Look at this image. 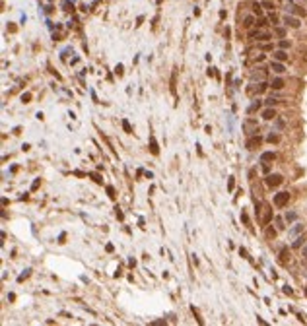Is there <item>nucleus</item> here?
I'll return each mask as SVG.
<instances>
[{"label":"nucleus","mask_w":307,"mask_h":326,"mask_svg":"<svg viewBox=\"0 0 307 326\" xmlns=\"http://www.w3.org/2000/svg\"><path fill=\"white\" fill-rule=\"evenodd\" d=\"M259 208H261V210H257V212H259V221H261L262 225H268L270 219H272V208H270L268 204H261Z\"/></svg>","instance_id":"f257e3e1"},{"label":"nucleus","mask_w":307,"mask_h":326,"mask_svg":"<svg viewBox=\"0 0 307 326\" xmlns=\"http://www.w3.org/2000/svg\"><path fill=\"white\" fill-rule=\"evenodd\" d=\"M243 130H245V134L253 136L259 130V124H257V121H253V118H247V121H243Z\"/></svg>","instance_id":"f03ea898"},{"label":"nucleus","mask_w":307,"mask_h":326,"mask_svg":"<svg viewBox=\"0 0 307 326\" xmlns=\"http://www.w3.org/2000/svg\"><path fill=\"white\" fill-rule=\"evenodd\" d=\"M288 202H290V192H278V194L274 196V206L276 208H284Z\"/></svg>","instance_id":"7ed1b4c3"},{"label":"nucleus","mask_w":307,"mask_h":326,"mask_svg":"<svg viewBox=\"0 0 307 326\" xmlns=\"http://www.w3.org/2000/svg\"><path fill=\"white\" fill-rule=\"evenodd\" d=\"M266 88H268V84H266V82H259V84L257 85H249V88H247V93H249V95H259V93H262V91H266Z\"/></svg>","instance_id":"20e7f679"},{"label":"nucleus","mask_w":307,"mask_h":326,"mask_svg":"<svg viewBox=\"0 0 307 326\" xmlns=\"http://www.w3.org/2000/svg\"><path fill=\"white\" fill-rule=\"evenodd\" d=\"M261 144H262V138H261L259 134H253L251 138L247 140V144H245V146H247V149H257Z\"/></svg>","instance_id":"39448f33"},{"label":"nucleus","mask_w":307,"mask_h":326,"mask_svg":"<svg viewBox=\"0 0 307 326\" xmlns=\"http://www.w3.org/2000/svg\"><path fill=\"white\" fill-rule=\"evenodd\" d=\"M266 74H268V72H266L264 68H255L251 72V80H253V82H255V80H257V82H264Z\"/></svg>","instance_id":"423d86ee"},{"label":"nucleus","mask_w":307,"mask_h":326,"mask_svg":"<svg viewBox=\"0 0 307 326\" xmlns=\"http://www.w3.org/2000/svg\"><path fill=\"white\" fill-rule=\"evenodd\" d=\"M266 185L270 186V188H272V186H278V185H282V181H284V179H282V175H266Z\"/></svg>","instance_id":"0eeeda50"},{"label":"nucleus","mask_w":307,"mask_h":326,"mask_svg":"<svg viewBox=\"0 0 307 326\" xmlns=\"http://www.w3.org/2000/svg\"><path fill=\"white\" fill-rule=\"evenodd\" d=\"M270 70L272 72H276V74H284L286 72V68H284V64L280 60H274V62H270Z\"/></svg>","instance_id":"6e6552de"},{"label":"nucleus","mask_w":307,"mask_h":326,"mask_svg":"<svg viewBox=\"0 0 307 326\" xmlns=\"http://www.w3.org/2000/svg\"><path fill=\"white\" fill-rule=\"evenodd\" d=\"M284 22H286V25H290V27H299V25H301V22H299L298 18H292V16H288V14L284 16Z\"/></svg>","instance_id":"1a4fd4ad"},{"label":"nucleus","mask_w":307,"mask_h":326,"mask_svg":"<svg viewBox=\"0 0 307 326\" xmlns=\"http://www.w3.org/2000/svg\"><path fill=\"white\" fill-rule=\"evenodd\" d=\"M251 37L253 39H261V41H268L270 33H266V31H251Z\"/></svg>","instance_id":"9d476101"},{"label":"nucleus","mask_w":307,"mask_h":326,"mask_svg":"<svg viewBox=\"0 0 307 326\" xmlns=\"http://www.w3.org/2000/svg\"><path fill=\"white\" fill-rule=\"evenodd\" d=\"M262 118H264V121H274V118H276V111L272 107L264 109V111H262Z\"/></svg>","instance_id":"9b49d317"},{"label":"nucleus","mask_w":307,"mask_h":326,"mask_svg":"<svg viewBox=\"0 0 307 326\" xmlns=\"http://www.w3.org/2000/svg\"><path fill=\"white\" fill-rule=\"evenodd\" d=\"M276 159V154L274 152H264V154L261 155V161L262 163H270V161H274Z\"/></svg>","instance_id":"f8f14e48"},{"label":"nucleus","mask_w":307,"mask_h":326,"mask_svg":"<svg viewBox=\"0 0 307 326\" xmlns=\"http://www.w3.org/2000/svg\"><path fill=\"white\" fill-rule=\"evenodd\" d=\"M286 58H288V52L284 51V49H280V51L274 52V60H280V62H284Z\"/></svg>","instance_id":"ddd939ff"},{"label":"nucleus","mask_w":307,"mask_h":326,"mask_svg":"<svg viewBox=\"0 0 307 326\" xmlns=\"http://www.w3.org/2000/svg\"><path fill=\"white\" fill-rule=\"evenodd\" d=\"M270 85H272V89H282L286 84H284V80H282V78H274Z\"/></svg>","instance_id":"4468645a"},{"label":"nucleus","mask_w":307,"mask_h":326,"mask_svg":"<svg viewBox=\"0 0 307 326\" xmlns=\"http://www.w3.org/2000/svg\"><path fill=\"white\" fill-rule=\"evenodd\" d=\"M150 149H152V154H158L159 148H158V142H156V138H150Z\"/></svg>","instance_id":"2eb2a0df"},{"label":"nucleus","mask_w":307,"mask_h":326,"mask_svg":"<svg viewBox=\"0 0 307 326\" xmlns=\"http://www.w3.org/2000/svg\"><path fill=\"white\" fill-rule=\"evenodd\" d=\"M259 107H261V101H255V103H253V105H251V107L247 109V113L251 115V113H255V111H257V109H259Z\"/></svg>","instance_id":"dca6fc26"},{"label":"nucleus","mask_w":307,"mask_h":326,"mask_svg":"<svg viewBox=\"0 0 307 326\" xmlns=\"http://www.w3.org/2000/svg\"><path fill=\"white\" fill-rule=\"evenodd\" d=\"M280 260H282V262L290 260V252H288V248H284V251L280 252Z\"/></svg>","instance_id":"f3484780"},{"label":"nucleus","mask_w":307,"mask_h":326,"mask_svg":"<svg viewBox=\"0 0 307 326\" xmlns=\"http://www.w3.org/2000/svg\"><path fill=\"white\" fill-rule=\"evenodd\" d=\"M261 6H262V8H266V10H274V4H272L270 0H262Z\"/></svg>","instance_id":"a211bd4d"},{"label":"nucleus","mask_w":307,"mask_h":326,"mask_svg":"<svg viewBox=\"0 0 307 326\" xmlns=\"http://www.w3.org/2000/svg\"><path fill=\"white\" fill-rule=\"evenodd\" d=\"M266 140H268L270 144H278V142H280V136H278V134H270Z\"/></svg>","instance_id":"6ab92c4d"},{"label":"nucleus","mask_w":307,"mask_h":326,"mask_svg":"<svg viewBox=\"0 0 307 326\" xmlns=\"http://www.w3.org/2000/svg\"><path fill=\"white\" fill-rule=\"evenodd\" d=\"M303 241H305V239H303V237H298V239H295V241H293V245H292V247H293V248H299V247H301V245H303Z\"/></svg>","instance_id":"aec40b11"},{"label":"nucleus","mask_w":307,"mask_h":326,"mask_svg":"<svg viewBox=\"0 0 307 326\" xmlns=\"http://www.w3.org/2000/svg\"><path fill=\"white\" fill-rule=\"evenodd\" d=\"M301 231H303V225H301V223H298V225H295V227H293L290 233H292V235H298V233H301Z\"/></svg>","instance_id":"412c9836"},{"label":"nucleus","mask_w":307,"mask_h":326,"mask_svg":"<svg viewBox=\"0 0 307 326\" xmlns=\"http://www.w3.org/2000/svg\"><path fill=\"white\" fill-rule=\"evenodd\" d=\"M253 23H255V18H253V16H247L245 18V27H251Z\"/></svg>","instance_id":"4be33fe9"},{"label":"nucleus","mask_w":307,"mask_h":326,"mask_svg":"<svg viewBox=\"0 0 307 326\" xmlns=\"http://www.w3.org/2000/svg\"><path fill=\"white\" fill-rule=\"evenodd\" d=\"M298 218V214H295V212H288V214H286V221H293V219Z\"/></svg>","instance_id":"5701e85b"},{"label":"nucleus","mask_w":307,"mask_h":326,"mask_svg":"<svg viewBox=\"0 0 307 326\" xmlns=\"http://www.w3.org/2000/svg\"><path fill=\"white\" fill-rule=\"evenodd\" d=\"M123 128H125L128 134H132V128H130V122H128V121H123Z\"/></svg>","instance_id":"b1692460"},{"label":"nucleus","mask_w":307,"mask_h":326,"mask_svg":"<svg viewBox=\"0 0 307 326\" xmlns=\"http://www.w3.org/2000/svg\"><path fill=\"white\" fill-rule=\"evenodd\" d=\"M276 227H278V229H284V227H286V225H284V219H282V218H276Z\"/></svg>","instance_id":"393cba45"},{"label":"nucleus","mask_w":307,"mask_h":326,"mask_svg":"<svg viewBox=\"0 0 307 326\" xmlns=\"http://www.w3.org/2000/svg\"><path fill=\"white\" fill-rule=\"evenodd\" d=\"M29 99H31V93H23V95H22V101L23 103H29Z\"/></svg>","instance_id":"a878e982"},{"label":"nucleus","mask_w":307,"mask_h":326,"mask_svg":"<svg viewBox=\"0 0 307 326\" xmlns=\"http://www.w3.org/2000/svg\"><path fill=\"white\" fill-rule=\"evenodd\" d=\"M253 8H255V14H257V16H261V14H262V10H261V4H255V6H253Z\"/></svg>","instance_id":"bb28decb"},{"label":"nucleus","mask_w":307,"mask_h":326,"mask_svg":"<svg viewBox=\"0 0 307 326\" xmlns=\"http://www.w3.org/2000/svg\"><path fill=\"white\" fill-rule=\"evenodd\" d=\"M276 103H278V101H276L274 97H270V99H266V105H268V107H272V105H276Z\"/></svg>","instance_id":"cd10ccee"},{"label":"nucleus","mask_w":307,"mask_h":326,"mask_svg":"<svg viewBox=\"0 0 307 326\" xmlns=\"http://www.w3.org/2000/svg\"><path fill=\"white\" fill-rule=\"evenodd\" d=\"M29 272H31V270H25V274H22V276H19V278H18V281H23V279H25V278L29 276Z\"/></svg>","instance_id":"c85d7f7f"},{"label":"nucleus","mask_w":307,"mask_h":326,"mask_svg":"<svg viewBox=\"0 0 307 326\" xmlns=\"http://www.w3.org/2000/svg\"><path fill=\"white\" fill-rule=\"evenodd\" d=\"M266 235H268V237H274V235H276V229L268 227V231H266Z\"/></svg>","instance_id":"c756f323"},{"label":"nucleus","mask_w":307,"mask_h":326,"mask_svg":"<svg viewBox=\"0 0 307 326\" xmlns=\"http://www.w3.org/2000/svg\"><path fill=\"white\" fill-rule=\"evenodd\" d=\"M288 47H290L288 41H280V49H288Z\"/></svg>","instance_id":"7c9ffc66"},{"label":"nucleus","mask_w":307,"mask_h":326,"mask_svg":"<svg viewBox=\"0 0 307 326\" xmlns=\"http://www.w3.org/2000/svg\"><path fill=\"white\" fill-rule=\"evenodd\" d=\"M107 192H109L111 198H115V190H113V186H107Z\"/></svg>","instance_id":"2f4dec72"},{"label":"nucleus","mask_w":307,"mask_h":326,"mask_svg":"<svg viewBox=\"0 0 307 326\" xmlns=\"http://www.w3.org/2000/svg\"><path fill=\"white\" fill-rule=\"evenodd\" d=\"M270 22H272V23H276V22H278V18H276V14H270Z\"/></svg>","instance_id":"473e14b6"},{"label":"nucleus","mask_w":307,"mask_h":326,"mask_svg":"<svg viewBox=\"0 0 307 326\" xmlns=\"http://www.w3.org/2000/svg\"><path fill=\"white\" fill-rule=\"evenodd\" d=\"M239 252H241V256H243V258H249V256H247V251H245V248H241Z\"/></svg>","instance_id":"72a5a7b5"},{"label":"nucleus","mask_w":307,"mask_h":326,"mask_svg":"<svg viewBox=\"0 0 307 326\" xmlns=\"http://www.w3.org/2000/svg\"><path fill=\"white\" fill-rule=\"evenodd\" d=\"M303 256H305V258H307V247L303 248Z\"/></svg>","instance_id":"f704fd0d"},{"label":"nucleus","mask_w":307,"mask_h":326,"mask_svg":"<svg viewBox=\"0 0 307 326\" xmlns=\"http://www.w3.org/2000/svg\"><path fill=\"white\" fill-rule=\"evenodd\" d=\"M305 295H307V287H305Z\"/></svg>","instance_id":"c9c22d12"}]
</instances>
